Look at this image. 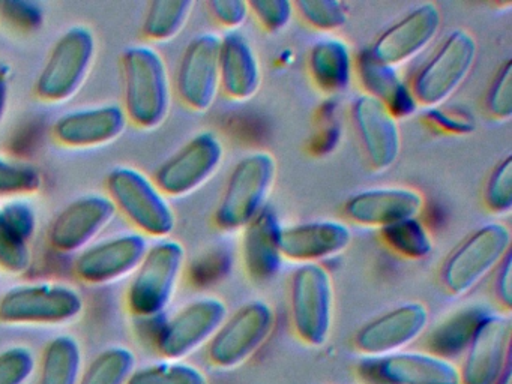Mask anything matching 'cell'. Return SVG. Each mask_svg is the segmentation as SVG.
<instances>
[{
	"label": "cell",
	"instance_id": "cell-4",
	"mask_svg": "<svg viewBox=\"0 0 512 384\" xmlns=\"http://www.w3.org/2000/svg\"><path fill=\"white\" fill-rule=\"evenodd\" d=\"M83 311L82 293L65 282H25L0 296V323L11 326H59L77 320Z\"/></svg>",
	"mask_w": 512,
	"mask_h": 384
},
{
	"label": "cell",
	"instance_id": "cell-39",
	"mask_svg": "<svg viewBox=\"0 0 512 384\" xmlns=\"http://www.w3.org/2000/svg\"><path fill=\"white\" fill-rule=\"evenodd\" d=\"M485 107L493 119L508 122L512 116V65L506 60L488 87Z\"/></svg>",
	"mask_w": 512,
	"mask_h": 384
},
{
	"label": "cell",
	"instance_id": "cell-35",
	"mask_svg": "<svg viewBox=\"0 0 512 384\" xmlns=\"http://www.w3.org/2000/svg\"><path fill=\"white\" fill-rule=\"evenodd\" d=\"M128 384H211V381L196 365L184 360L166 359L136 368Z\"/></svg>",
	"mask_w": 512,
	"mask_h": 384
},
{
	"label": "cell",
	"instance_id": "cell-23",
	"mask_svg": "<svg viewBox=\"0 0 512 384\" xmlns=\"http://www.w3.org/2000/svg\"><path fill=\"white\" fill-rule=\"evenodd\" d=\"M353 234L346 222L338 219L281 225L280 249L284 260L298 264L317 263L343 254Z\"/></svg>",
	"mask_w": 512,
	"mask_h": 384
},
{
	"label": "cell",
	"instance_id": "cell-8",
	"mask_svg": "<svg viewBox=\"0 0 512 384\" xmlns=\"http://www.w3.org/2000/svg\"><path fill=\"white\" fill-rule=\"evenodd\" d=\"M478 57V42L466 29H455L416 72L410 87L419 107H442L467 80Z\"/></svg>",
	"mask_w": 512,
	"mask_h": 384
},
{
	"label": "cell",
	"instance_id": "cell-41",
	"mask_svg": "<svg viewBox=\"0 0 512 384\" xmlns=\"http://www.w3.org/2000/svg\"><path fill=\"white\" fill-rule=\"evenodd\" d=\"M250 15H254L259 26L269 33H278L292 23L295 3L290 0H253Z\"/></svg>",
	"mask_w": 512,
	"mask_h": 384
},
{
	"label": "cell",
	"instance_id": "cell-42",
	"mask_svg": "<svg viewBox=\"0 0 512 384\" xmlns=\"http://www.w3.org/2000/svg\"><path fill=\"white\" fill-rule=\"evenodd\" d=\"M212 17L229 32H235L250 17V5L245 0H212L208 3Z\"/></svg>",
	"mask_w": 512,
	"mask_h": 384
},
{
	"label": "cell",
	"instance_id": "cell-25",
	"mask_svg": "<svg viewBox=\"0 0 512 384\" xmlns=\"http://www.w3.org/2000/svg\"><path fill=\"white\" fill-rule=\"evenodd\" d=\"M37 228V212L25 198L0 203V270L22 275L31 267V242Z\"/></svg>",
	"mask_w": 512,
	"mask_h": 384
},
{
	"label": "cell",
	"instance_id": "cell-44",
	"mask_svg": "<svg viewBox=\"0 0 512 384\" xmlns=\"http://www.w3.org/2000/svg\"><path fill=\"white\" fill-rule=\"evenodd\" d=\"M512 257L511 252L503 258L497 267V276L494 279V296L503 311H511L512 308Z\"/></svg>",
	"mask_w": 512,
	"mask_h": 384
},
{
	"label": "cell",
	"instance_id": "cell-2",
	"mask_svg": "<svg viewBox=\"0 0 512 384\" xmlns=\"http://www.w3.org/2000/svg\"><path fill=\"white\" fill-rule=\"evenodd\" d=\"M107 195L134 227L148 239L170 237L176 227V213L169 197L155 183L154 177L130 165H118L106 180Z\"/></svg>",
	"mask_w": 512,
	"mask_h": 384
},
{
	"label": "cell",
	"instance_id": "cell-13",
	"mask_svg": "<svg viewBox=\"0 0 512 384\" xmlns=\"http://www.w3.org/2000/svg\"><path fill=\"white\" fill-rule=\"evenodd\" d=\"M148 237L137 231L97 239L77 254L74 273L89 285H107L133 275L148 251Z\"/></svg>",
	"mask_w": 512,
	"mask_h": 384
},
{
	"label": "cell",
	"instance_id": "cell-7",
	"mask_svg": "<svg viewBox=\"0 0 512 384\" xmlns=\"http://www.w3.org/2000/svg\"><path fill=\"white\" fill-rule=\"evenodd\" d=\"M334 281L323 264H299L290 281V320L299 341L310 347L328 342L334 323Z\"/></svg>",
	"mask_w": 512,
	"mask_h": 384
},
{
	"label": "cell",
	"instance_id": "cell-32",
	"mask_svg": "<svg viewBox=\"0 0 512 384\" xmlns=\"http://www.w3.org/2000/svg\"><path fill=\"white\" fill-rule=\"evenodd\" d=\"M136 354L125 345L104 348L83 368L79 384H128L136 371Z\"/></svg>",
	"mask_w": 512,
	"mask_h": 384
},
{
	"label": "cell",
	"instance_id": "cell-46",
	"mask_svg": "<svg viewBox=\"0 0 512 384\" xmlns=\"http://www.w3.org/2000/svg\"><path fill=\"white\" fill-rule=\"evenodd\" d=\"M496 384H512V360L506 365V368L503 369L502 375H500Z\"/></svg>",
	"mask_w": 512,
	"mask_h": 384
},
{
	"label": "cell",
	"instance_id": "cell-33",
	"mask_svg": "<svg viewBox=\"0 0 512 384\" xmlns=\"http://www.w3.org/2000/svg\"><path fill=\"white\" fill-rule=\"evenodd\" d=\"M386 248L407 260H424L433 252L434 242L419 218L406 219L380 230Z\"/></svg>",
	"mask_w": 512,
	"mask_h": 384
},
{
	"label": "cell",
	"instance_id": "cell-47",
	"mask_svg": "<svg viewBox=\"0 0 512 384\" xmlns=\"http://www.w3.org/2000/svg\"><path fill=\"white\" fill-rule=\"evenodd\" d=\"M365 384H389V383H382V381H367Z\"/></svg>",
	"mask_w": 512,
	"mask_h": 384
},
{
	"label": "cell",
	"instance_id": "cell-28",
	"mask_svg": "<svg viewBox=\"0 0 512 384\" xmlns=\"http://www.w3.org/2000/svg\"><path fill=\"white\" fill-rule=\"evenodd\" d=\"M308 74L320 92L337 95L352 84L355 57L352 48L338 36H325L308 51Z\"/></svg>",
	"mask_w": 512,
	"mask_h": 384
},
{
	"label": "cell",
	"instance_id": "cell-40",
	"mask_svg": "<svg viewBox=\"0 0 512 384\" xmlns=\"http://www.w3.org/2000/svg\"><path fill=\"white\" fill-rule=\"evenodd\" d=\"M0 20L13 30L35 32L43 26L44 11L40 3L28 2V0H4L0 2Z\"/></svg>",
	"mask_w": 512,
	"mask_h": 384
},
{
	"label": "cell",
	"instance_id": "cell-15",
	"mask_svg": "<svg viewBox=\"0 0 512 384\" xmlns=\"http://www.w3.org/2000/svg\"><path fill=\"white\" fill-rule=\"evenodd\" d=\"M430 311L422 302H406L373 318L355 333L353 344L365 357H383L406 350L428 329Z\"/></svg>",
	"mask_w": 512,
	"mask_h": 384
},
{
	"label": "cell",
	"instance_id": "cell-36",
	"mask_svg": "<svg viewBox=\"0 0 512 384\" xmlns=\"http://www.w3.org/2000/svg\"><path fill=\"white\" fill-rule=\"evenodd\" d=\"M295 12L313 29L332 33L346 26L349 20V3L341 0H299Z\"/></svg>",
	"mask_w": 512,
	"mask_h": 384
},
{
	"label": "cell",
	"instance_id": "cell-45",
	"mask_svg": "<svg viewBox=\"0 0 512 384\" xmlns=\"http://www.w3.org/2000/svg\"><path fill=\"white\" fill-rule=\"evenodd\" d=\"M11 74V66L0 60V123L4 120L10 102Z\"/></svg>",
	"mask_w": 512,
	"mask_h": 384
},
{
	"label": "cell",
	"instance_id": "cell-30",
	"mask_svg": "<svg viewBox=\"0 0 512 384\" xmlns=\"http://www.w3.org/2000/svg\"><path fill=\"white\" fill-rule=\"evenodd\" d=\"M83 350L73 335H59L44 348L37 363L38 384H79Z\"/></svg>",
	"mask_w": 512,
	"mask_h": 384
},
{
	"label": "cell",
	"instance_id": "cell-20",
	"mask_svg": "<svg viewBox=\"0 0 512 384\" xmlns=\"http://www.w3.org/2000/svg\"><path fill=\"white\" fill-rule=\"evenodd\" d=\"M352 120L370 167L374 171L389 170L400 158V120L382 102L364 93L353 101Z\"/></svg>",
	"mask_w": 512,
	"mask_h": 384
},
{
	"label": "cell",
	"instance_id": "cell-18",
	"mask_svg": "<svg viewBox=\"0 0 512 384\" xmlns=\"http://www.w3.org/2000/svg\"><path fill=\"white\" fill-rule=\"evenodd\" d=\"M512 321L508 312H491L473 336L461 363V384H496L511 362Z\"/></svg>",
	"mask_w": 512,
	"mask_h": 384
},
{
	"label": "cell",
	"instance_id": "cell-14",
	"mask_svg": "<svg viewBox=\"0 0 512 384\" xmlns=\"http://www.w3.org/2000/svg\"><path fill=\"white\" fill-rule=\"evenodd\" d=\"M221 36L197 35L185 48L176 72L175 89L185 107L206 111L217 101L220 86Z\"/></svg>",
	"mask_w": 512,
	"mask_h": 384
},
{
	"label": "cell",
	"instance_id": "cell-1",
	"mask_svg": "<svg viewBox=\"0 0 512 384\" xmlns=\"http://www.w3.org/2000/svg\"><path fill=\"white\" fill-rule=\"evenodd\" d=\"M124 108L128 123L143 131L160 128L172 110L173 83L163 54L149 44H134L121 56Z\"/></svg>",
	"mask_w": 512,
	"mask_h": 384
},
{
	"label": "cell",
	"instance_id": "cell-37",
	"mask_svg": "<svg viewBox=\"0 0 512 384\" xmlns=\"http://www.w3.org/2000/svg\"><path fill=\"white\" fill-rule=\"evenodd\" d=\"M484 203L494 215H508L512 209V159L505 156L491 171L484 189Z\"/></svg>",
	"mask_w": 512,
	"mask_h": 384
},
{
	"label": "cell",
	"instance_id": "cell-10",
	"mask_svg": "<svg viewBox=\"0 0 512 384\" xmlns=\"http://www.w3.org/2000/svg\"><path fill=\"white\" fill-rule=\"evenodd\" d=\"M275 327L274 308L265 300L245 303L227 315L208 344V357L220 369H235L251 359L271 338Z\"/></svg>",
	"mask_w": 512,
	"mask_h": 384
},
{
	"label": "cell",
	"instance_id": "cell-16",
	"mask_svg": "<svg viewBox=\"0 0 512 384\" xmlns=\"http://www.w3.org/2000/svg\"><path fill=\"white\" fill-rule=\"evenodd\" d=\"M116 215L118 212L109 195L101 192L83 195L53 219L47 234L49 243L62 254H79L100 239Z\"/></svg>",
	"mask_w": 512,
	"mask_h": 384
},
{
	"label": "cell",
	"instance_id": "cell-31",
	"mask_svg": "<svg viewBox=\"0 0 512 384\" xmlns=\"http://www.w3.org/2000/svg\"><path fill=\"white\" fill-rule=\"evenodd\" d=\"M193 0H154L146 9L143 35L151 42H169L187 26L193 15Z\"/></svg>",
	"mask_w": 512,
	"mask_h": 384
},
{
	"label": "cell",
	"instance_id": "cell-21",
	"mask_svg": "<svg viewBox=\"0 0 512 384\" xmlns=\"http://www.w3.org/2000/svg\"><path fill=\"white\" fill-rule=\"evenodd\" d=\"M425 197L412 186H377L352 195L344 204V216L352 224L382 228L406 219L419 218Z\"/></svg>",
	"mask_w": 512,
	"mask_h": 384
},
{
	"label": "cell",
	"instance_id": "cell-17",
	"mask_svg": "<svg viewBox=\"0 0 512 384\" xmlns=\"http://www.w3.org/2000/svg\"><path fill=\"white\" fill-rule=\"evenodd\" d=\"M359 375L364 383L461 384L458 366L427 350H403L383 357H365L359 365Z\"/></svg>",
	"mask_w": 512,
	"mask_h": 384
},
{
	"label": "cell",
	"instance_id": "cell-29",
	"mask_svg": "<svg viewBox=\"0 0 512 384\" xmlns=\"http://www.w3.org/2000/svg\"><path fill=\"white\" fill-rule=\"evenodd\" d=\"M491 312L482 303H469L449 312L428 330L425 336L427 351L448 360L463 356L479 324Z\"/></svg>",
	"mask_w": 512,
	"mask_h": 384
},
{
	"label": "cell",
	"instance_id": "cell-19",
	"mask_svg": "<svg viewBox=\"0 0 512 384\" xmlns=\"http://www.w3.org/2000/svg\"><path fill=\"white\" fill-rule=\"evenodd\" d=\"M442 11L436 2L419 3L386 29L370 48L374 59L398 68L415 59L439 35Z\"/></svg>",
	"mask_w": 512,
	"mask_h": 384
},
{
	"label": "cell",
	"instance_id": "cell-11",
	"mask_svg": "<svg viewBox=\"0 0 512 384\" xmlns=\"http://www.w3.org/2000/svg\"><path fill=\"white\" fill-rule=\"evenodd\" d=\"M224 155L223 141L215 132H199L157 168L155 183L169 198L193 194L217 174Z\"/></svg>",
	"mask_w": 512,
	"mask_h": 384
},
{
	"label": "cell",
	"instance_id": "cell-27",
	"mask_svg": "<svg viewBox=\"0 0 512 384\" xmlns=\"http://www.w3.org/2000/svg\"><path fill=\"white\" fill-rule=\"evenodd\" d=\"M356 77L364 95L382 102L398 120L413 116L419 105L413 96L412 87L395 66L374 59L365 50L355 62Z\"/></svg>",
	"mask_w": 512,
	"mask_h": 384
},
{
	"label": "cell",
	"instance_id": "cell-5",
	"mask_svg": "<svg viewBox=\"0 0 512 384\" xmlns=\"http://www.w3.org/2000/svg\"><path fill=\"white\" fill-rule=\"evenodd\" d=\"M277 179V159L266 150L248 153L230 173L215 224L224 231L244 230L266 206Z\"/></svg>",
	"mask_w": 512,
	"mask_h": 384
},
{
	"label": "cell",
	"instance_id": "cell-34",
	"mask_svg": "<svg viewBox=\"0 0 512 384\" xmlns=\"http://www.w3.org/2000/svg\"><path fill=\"white\" fill-rule=\"evenodd\" d=\"M43 185V174L37 165L0 153V198H25Z\"/></svg>",
	"mask_w": 512,
	"mask_h": 384
},
{
	"label": "cell",
	"instance_id": "cell-38",
	"mask_svg": "<svg viewBox=\"0 0 512 384\" xmlns=\"http://www.w3.org/2000/svg\"><path fill=\"white\" fill-rule=\"evenodd\" d=\"M37 356L26 345L0 351V384H29L37 374Z\"/></svg>",
	"mask_w": 512,
	"mask_h": 384
},
{
	"label": "cell",
	"instance_id": "cell-26",
	"mask_svg": "<svg viewBox=\"0 0 512 384\" xmlns=\"http://www.w3.org/2000/svg\"><path fill=\"white\" fill-rule=\"evenodd\" d=\"M281 224L277 213L266 204L244 228L241 258L251 281L268 282L277 275L284 258L280 249Z\"/></svg>",
	"mask_w": 512,
	"mask_h": 384
},
{
	"label": "cell",
	"instance_id": "cell-3",
	"mask_svg": "<svg viewBox=\"0 0 512 384\" xmlns=\"http://www.w3.org/2000/svg\"><path fill=\"white\" fill-rule=\"evenodd\" d=\"M187 261V251L179 240L164 237L149 243L137 269L131 275L127 306L140 318L158 317L175 297Z\"/></svg>",
	"mask_w": 512,
	"mask_h": 384
},
{
	"label": "cell",
	"instance_id": "cell-6",
	"mask_svg": "<svg viewBox=\"0 0 512 384\" xmlns=\"http://www.w3.org/2000/svg\"><path fill=\"white\" fill-rule=\"evenodd\" d=\"M95 57L97 38L91 27L76 24L65 30L35 81L38 98L49 104L70 101L88 80Z\"/></svg>",
	"mask_w": 512,
	"mask_h": 384
},
{
	"label": "cell",
	"instance_id": "cell-9",
	"mask_svg": "<svg viewBox=\"0 0 512 384\" xmlns=\"http://www.w3.org/2000/svg\"><path fill=\"white\" fill-rule=\"evenodd\" d=\"M511 230L503 222H488L473 231L443 263L440 281L452 296H466L511 252Z\"/></svg>",
	"mask_w": 512,
	"mask_h": 384
},
{
	"label": "cell",
	"instance_id": "cell-12",
	"mask_svg": "<svg viewBox=\"0 0 512 384\" xmlns=\"http://www.w3.org/2000/svg\"><path fill=\"white\" fill-rule=\"evenodd\" d=\"M227 305L217 296H203L182 306L164 321L157 333V348L164 359L184 360L214 338L227 318Z\"/></svg>",
	"mask_w": 512,
	"mask_h": 384
},
{
	"label": "cell",
	"instance_id": "cell-43",
	"mask_svg": "<svg viewBox=\"0 0 512 384\" xmlns=\"http://www.w3.org/2000/svg\"><path fill=\"white\" fill-rule=\"evenodd\" d=\"M427 117L437 129L448 134H470L476 128L473 117L467 111L443 110L442 107L427 110Z\"/></svg>",
	"mask_w": 512,
	"mask_h": 384
},
{
	"label": "cell",
	"instance_id": "cell-22",
	"mask_svg": "<svg viewBox=\"0 0 512 384\" xmlns=\"http://www.w3.org/2000/svg\"><path fill=\"white\" fill-rule=\"evenodd\" d=\"M128 126L121 104L89 105L62 114L53 123L52 135L61 146L91 149L118 140Z\"/></svg>",
	"mask_w": 512,
	"mask_h": 384
},
{
	"label": "cell",
	"instance_id": "cell-24",
	"mask_svg": "<svg viewBox=\"0 0 512 384\" xmlns=\"http://www.w3.org/2000/svg\"><path fill=\"white\" fill-rule=\"evenodd\" d=\"M220 86L227 98L239 102L254 98L262 86L259 54L239 30L221 36Z\"/></svg>",
	"mask_w": 512,
	"mask_h": 384
}]
</instances>
